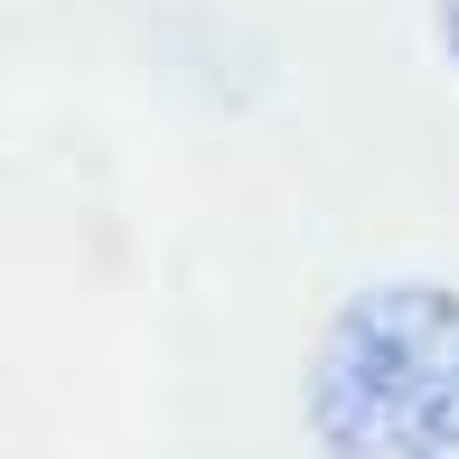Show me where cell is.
I'll return each mask as SVG.
<instances>
[{
	"label": "cell",
	"mask_w": 459,
	"mask_h": 459,
	"mask_svg": "<svg viewBox=\"0 0 459 459\" xmlns=\"http://www.w3.org/2000/svg\"><path fill=\"white\" fill-rule=\"evenodd\" d=\"M328 459H459V281H375L328 319L309 375Z\"/></svg>",
	"instance_id": "6da1fadb"
},
{
	"label": "cell",
	"mask_w": 459,
	"mask_h": 459,
	"mask_svg": "<svg viewBox=\"0 0 459 459\" xmlns=\"http://www.w3.org/2000/svg\"><path fill=\"white\" fill-rule=\"evenodd\" d=\"M441 48H450V66H459V0H441Z\"/></svg>",
	"instance_id": "7a4b0ae2"
}]
</instances>
